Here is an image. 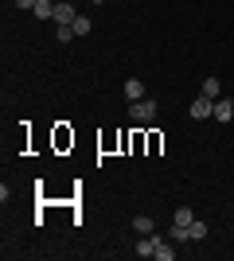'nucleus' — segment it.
<instances>
[{
  "label": "nucleus",
  "mask_w": 234,
  "mask_h": 261,
  "mask_svg": "<svg viewBox=\"0 0 234 261\" xmlns=\"http://www.w3.org/2000/svg\"><path fill=\"white\" fill-rule=\"evenodd\" d=\"M129 113H133V121H141V125H148V121L156 117V101H152V98L129 101Z\"/></svg>",
  "instance_id": "obj_1"
},
{
  "label": "nucleus",
  "mask_w": 234,
  "mask_h": 261,
  "mask_svg": "<svg viewBox=\"0 0 234 261\" xmlns=\"http://www.w3.org/2000/svg\"><path fill=\"white\" fill-rule=\"evenodd\" d=\"M160 242H164L160 234H141V242L133 246V253H137V257H156V250H160Z\"/></svg>",
  "instance_id": "obj_2"
},
{
  "label": "nucleus",
  "mask_w": 234,
  "mask_h": 261,
  "mask_svg": "<svg viewBox=\"0 0 234 261\" xmlns=\"http://www.w3.org/2000/svg\"><path fill=\"white\" fill-rule=\"evenodd\" d=\"M74 20H78L74 4H70V0H55V23H59V28H70Z\"/></svg>",
  "instance_id": "obj_3"
},
{
  "label": "nucleus",
  "mask_w": 234,
  "mask_h": 261,
  "mask_svg": "<svg viewBox=\"0 0 234 261\" xmlns=\"http://www.w3.org/2000/svg\"><path fill=\"white\" fill-rule=\"evenodd\" d=\"M191 117H195V121H207V117H215V98L199 94V98L191 101Z\"/></svg>",
  "instance_id": "obj_4"
},
{
  "label": "nucleus",
  "mask_w": 234,
  "mask_h": 261,
  "mask_svg": "<svg viewBox=\"0 0 234 261\" xmlns=\"http://www.w3.org/2000/svg\"><path fill=\"white\" fill-rule=\"evenodd\" d=\"M230 117H234V101L230 98H223V101L215 98V121H223V125H226Z\"/></svg>",
  "instance_id": "obj_5"
},
{
  "label": "nucleus",
  "mask_w": 234,
  "mask_h": 261,
  "mask_svg": "<svg viewBox=\"0 0 234 261\" xmlns=\"http://www.w3.org/2000/svg\"><path fill=\"white\" fill-rule=\"evenodd\" d=\"M125 98L141 101V98H145V82H141V78H129V82H125Z\"/></svg>",
  "instance_id": "obj_6"
},
{
  "label": "nucleus",
  "mask_w": 234,
  "mask_h": 261,
  "mask_svg": "<svg viewBox=\"0 0 234 261\" xmlns=\"http://www.w3.org/2000/svg\"><path fill=\"white\" fill-rule=\"evenodd\" d=\"M35 16H39V20H55V0H39V4H35Z\"/></svg>",
  "instance_id": "obj_7"
},
{
  "label": "nucleus",
  "mask_w": 234,
  "mask_h": 261,
  "mask_svg": "<svg viewBox=\"0 0 234 261\" xmlns=\"http://www.w3.org/2000/svg\"><path fill=\"white\" fill-rule=\"evenodd\" d=\"M207 234H211V230H207V222H199V218H195V222L188 226V238H191V242H203Z\"/></svg>",
  "instance_id": "obj_8"
},
{
  "label": "nucleus",
  "mask_w": 234,
  "mask_h": 261,
  "mask_svg": "<svg viewBox=\"0 0 234 261\" xmlns=\"http://www.w3.org/2000/svg\"><path fill=\"white\" fill-rule=\"evenodd\" d=\"M172 222H176V226H191V222H195V215H191V207H176V215H172Z\"/></svg>",
  "instance_id": "obj_9"
},
{
  "label": "nucleus",
  "mask_w": 234,
  "mask_h": 261,
  "mask_svg": "<svg viewBox=\"0 0 234 261\" xmlns=\"http://www.w3.org/2000/svg\"><path fill=\"white\" fill-rule=\"evenodd\" d=\"M133 230H137V234H152V218H148V215H137L133 218Z\"/></svg>",
  "instance_id": "obj_10"
},
{
  "label": "nucleus",
  "mask_w": 234,
  "mask_h": 261,
  "mask_svg": "<svg viewBox=\"0 0 234 261\" xmlns=\"http://www.w3.org/2000/svg\"><path fill=\"white\" fill-rule=\"evenodd\" d=\"M199 94H207V98H219V78H203Z\"/></svg>",
  "instance_id": "obj_11"
},
{
  "label": "nucleus",
  "mask_w": 234,
  "mask_h": 261,
  "mask_svg": "<svg viewBox=\"0 0 234 261\" xmlns=\"http://www.w3.org/2000/svg\"><path fill=\"white\" fill-rule=\"evenodd\" d=\"M168 238H172V242H191L188 238V226H176V222H172V230H168Z\"/></svg>",
  "instance_id": "obj_12"
},
{
  "label": "nucleus",
  "mask_w": 234,
  "mask_h": 261,
  "mask_svg": "<svg viewBox=\"0 0 234 261\" xmlns=\"http://www.w3.org/2000/svg\"><path fill=\"white\" fill-rule=\"evenodd\" d=\"M70 32H74V35H90V20H86V16H78V20L70 23Z\"/></svg>",
  "instance_id": "obj_13"
},
{
  "label": "nucleus",
  "mask_w": 234,
  "mask_h": 261,
  "mask_svg": "<svg viewBox=\"0 0 234 261\" xmlns=\"http://www.w3.org/2000/svg\"><path fill=\"white\" fill-rule=\"evenodd\" d=\"M172 257H176V250H172L168 242H160V250H156V261H172Z\"/></svg>",
  "instance_id": "obj_14"
},
{
  "label": "nucleus",
  "mask_w": 234,
  "mask_h": 261,
  "mask_svg": "<svg viewBox=\"0 0 234 261\" xmlns=\"http://www.w3.org/2000/svg\"><path fill=\"white\" fill-rule=\"evenodd\" d=\"M55 35H59V43H70V39H74V32H70V28H59Z\"/></svg>",
  "instance_id": "obj_15"
},
{
  "label": "nucleus",
  "mask_w": 234,
  "mask_h": 261,
  "mask_svg": "<svg viewBox=\"0 0 234 261\" xmlns=\"http://www.w3.org/2000/svg\"><path fill=\"white\" fill-rule=\"evenodd\" d=\"M39 0H16V8H35Z\"/></svg>",
  "instance_id": "obj_16"
}]
</instances>
